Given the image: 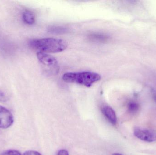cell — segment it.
<instances>
[{
  "label": "cell",
  "instance_id": "6da1fadb",
  "mask_svg": "<svg viewBox=\"0 0 156 155\" xmlns=\"http://www.w3.org/2000/svg\"><path fill=\"white\" fill-rule=\"evenodd\" d=\"M32 48L38 52L46 53H58L65 51L67 43L63 39L55 38H45L32 40L29 42Z\"/></svg>",
  "mask_w": 156,
  "mask_h": 155
},
{
  "label": "cell",
  "instance_id": "7a4b0ae2",
  "mask_svg": "<svg viewBox=\"0 0 156 155\" xmlns=\"http://www.w3.org/2000/svg\"><path fill=\"white\" fill-rule=\"evenodd\" d=\"M101 79L99 74L90 72L66 73L63 76V80L68 83H76L90 87Z\"/></svg>",
  "mask_w": 156,
  "mask_h": 155
},
{
  "label": "cell",
  "instance_id": "3957f363",
  "mask_svg": "<svg viewBox=\"0 0 156 155\" xmlns=\"http://www.w3.org/2000/svg\"><path fill=\"white\" fill-rule=\"evenodd\" d=\"M37 56L40 63L52 71L53 72L56 73L59 71L58 62L54 56L41 52L37 53Z\"/></svg>",
  "mask_w": 156,
  "mask_h": 155
},
{
  "label": "cell",
  "instance_id": "277c9868",
  "mask_svg": "<svg viewBox=\"0 0 156 155\" xmlns=\"http://www.w3.org/2000/svg\"><path fill=\"white\" fill-rule=\"evenodd\" d=\"M134 134L137 138L145 142L156 141V131L154 130L136 127L134 130Z\"/></svg>",
  "mask_w": 156,
  "mask_h": 155
},
{
  "label": "cell",
  "instance_id": "5b68a950",
  "mask_svg": "<svg viewBox=\"0 0 156 155\" xmlns=\"http://www.w3.org/2000/svg\"><path fill=\"white\" fill-rule=\"evenodd\" d=\"M13 122L12 114L7 108L0 105V128H9L12 125Z\"/></svg>",
  "mask_w": 156,
  "mask_h": 155
},
{
  "label": "cell",
  "instance_id": "8992f818",
  "mask_svg": "<svg viewBox=\"0 0 156 155\" xmlns=\"http://www.w3.org/2000/svg\"><path fill=\"white\" fill-rule=\"evenodd\" d=\"M101 111L105 118L112 124L115 125L117 123V117L113 109L108 105H103L101 107Z\"/></svg>",
  "mask_w": 156,
  "mask_h": 155
},
{
  "label": "cell",
  "instance_id": "52a82bcc",
  "mask_svg": "<svg viewBox=\"0 0 156 155\" xmlns=\"http://www.w3.org/2000/svg\"><path fill=\"white\" fill-rule=\"evenodd\" d=\"M23 20L25 23L33 25L35 22L34 15L31 11H26L23 14Z\"/></svg>",
  "mask_w": 156,
  "mask_h": 155
},
{
  "label": "cell",
  "instance_id": "ba28073f",
  "mask_svg": "<svg viewBox=\"0 0 156 155\" xmlns=\"http://www.w3.org/2000/svg\"><path fill=\"white\" fill-rule=\"evenodd\" d=\"M90 40L95 42H104L107 41L108 37L106 35L101 33H93L89 35Z\"/></svg>",
  "mask_w": 156,
  "mask_h": 155
},
{
  "label": "cell",
  "instance_id": "9c48e42d",
  "mask_svg": "<svg viewBox=\"0 0 156 155\" xmlns=\"http://www.w3.org/2000/svg\"><path fill=\"white\" fill-rule=\"evenodd\" d=\"M127 107L128 112L132 114H134L139 111L140 106L138 103L132 100L127 103Z\"/></svg>",
  "mask_w": 156,
  "mask_h": 155
},
{
  "label": "cell",
  "instance_id": "30bf717a",
  "mask_svg": "<svg viewBox=\"0 0 156 155\" xmlns=\"http://www.w3.org/2000/svg\"><path fill=\"white\" fill-rule=\"evenodd\" d=\"M66 28L61 26H54L49 28V32L52 33L60 34L65 33L66 31Z\"/></svg>",
  "mask_w": 156,
  "mask_h": 155
},
{
  "label": "cell",
  "instance_id": "8fae6325",
  "mask_svg": "<svg viewBox=\"0 0 156 155\" xmlns=\"http://www.w3.org/2000/svg\"><path fill=\"white\" fill-rule=\"evenodd\" d=\"M2 155H22L19 151L15 150H8L5 151Z\"/></svg>",
  "mask_w": 156,
  "mask_h": 155
},
{
  "label": "cell",
  "instance_id": "7c38bea8",
  "mask_svg": "<svg viewBox=\"0 0 156 155\" xmlns=\"http://www.w3.org/2000/svg\"><path fill=\"white\" fill-rule=\"evenodd\" d=\"M8 98L6 96V94L0 90V102H5L8 100Z\"/></svg>",
  "mask_w": 156,
  "mask_h": 155
},
{
  "label": "cell",
  "instance_id": "4fadbf2b",
  "mask_svg": "<svg viewBox=\"0 0 156 155\" xmlns=\"http://www.w3.org/2000/svg\"><path fill=\"white\" fill-rule=\"evenodd\" d=\"M23 155H42L40 153L37 151H33V150H29L25 152Z\"/></svg>",
  "mask_w": 156,
  "mask_h": 155
},
{
  "label": "cell",
  "instance_id": "5bb4252c",
  "mask_svg": "<svg viewBox=\"0 0 156 155\" xmlns=\"http://www.w3.org/2000/svg\"><path fill=\"white\" fill-rule=\"evenodd\" d=\"M57 155H69L68 152L65 149H61L58 151Z\"/></svg>",
  "mask_w": 156,
  "mask_h": 155
},
{
  "label": "cell",
  "instance_id": "9a60e30c",
  "mask_svg": "<svg viewBox=\"0 0 156 155\" xmlns=\"http://www.w3.org/2000/svg\"><path fill=\"white\" fill-rule=\"evenodd\" d=\"M153 96H154L155 101L156 102V92H154V93H153Z\"/></svg>",
  "mask_w": 156,
  "mask_h": 155
},
{
  "label": "cell",
  "instance_id": "2e32d148",
  "mask_svg": "<svg viewBox=\"0 0 156 155\" xmlns=\"http://www.w3.org/2000/svg\"><path fill=\"white\" fill-rule=\"evenodd\" d=\"M112 155H122L121 154H119V153H114V154H113Z\"/></svg>",
  "mask_w": 156,
  "mask_h": 155
}]
</instances>
